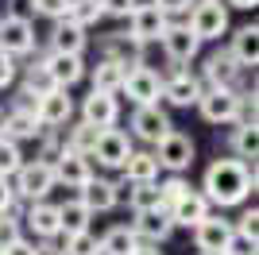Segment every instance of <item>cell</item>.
<instances>
[{"label":"cell","mask_w":259,"mask_h":255,"mask_svg":"<svg viewBox=\"0 0 259 255\" xmlns=\"http://www.w3.org/2000/svg\"><path fill=\"white\" fill-rule=\"evenodd\" d=\"M201 197L209 205H240L255 190V166L240 159H217L213 166L205 170V186H201Z\"/></svg>","instance_id":"cell-1"},{"label":"cell","mask_w":259,"mask_h":255,"mask_svg":"<svg viewBox=\"0 0 259 255\" xmlns=\"http://www.w3.org/2000/svg\"><path fill=\"white\" fill-rule=\"evenodd\" d=\"M194 39H221L228 31V12L221 0H194V12H190V23H186Z\"/></svg>","instance_id":"cell-2"},{"label":"cell","mask_w":259,"mask_h":255,"mask_svg":"<svg viewBox=\"0 0 259 255\" xmlns=\"http://www.w3.org/2000/svg\"><path fill=\"white\" fill-rule=\"evenodd\" d=\"M51 190H54V170H51V162L35 159V162H23V166L16 170V190H12V193L27 197L31 205L43 201Z\"/></svg>","instance_id":"cell-3"},{"label":"cell","mask_w":259,"mask_h":255,"mask_svg":"<svg viewBox=\"0 0 259 255\" xmlns=\"http://www.w3.org/2000/svg\"><path fill=\"white\" fill-rule=\"evenodd\" d=\"M89 159H97L101 166H108V170H124V162L132 159L128 136H124L120 128H105V132H97V143H93V151H89Z\"/></svg>","instance_id":"cell-4"},{"label":"cell","mask_w":259,"mask_h":255,"mask_svg":"<svg viewBox=\"0 0 259 255\" xmlns=\"http://www.w3.org/2000/svg\"><path fill=\"white\" fill-rule=\"evenodd\" d=\"M155 162L166 166V170H174V174H182V170L194 162V139L182 136V132H170L166 139L155 143Z\"/></svg>","instance_id":"cell-5"},{"label":"cell","mask_w":259,"mask_h":255,"mask_svg":"<svg viewBox=\"0 0 259 255\" xmlns=\"http://www.w3.org/2000/svg\"><path fill=\"white\" fill-rule=\"evenodd\" d=\"M54 170V182H66L70 190H85L89 182H93V166H89L85 155H74V151H58V159L51 162Z\"/></svg>","instance_id":"cell-6"},{"label":"cell","mask_w":259,"mask_h":255,"mask_svg":"<svg viewBox=\"0 0 259 255\" xmlns=\"http://www.w3.org/2000/svg\"><path fill=\"white\" fill-rule=\"evenodd\" d=\"M197 108L209 124H228V120L240 116V97L236 89H209V93L197 97Z\"/></svg>","instance_id":"cell-7"},{"label":"cell","mask_w":259,"mask_h":255,"mask_svg":"<svg viewBox=\"0 0 259 255\" xmlns=\"http://www.w3.org/2000/svg\"><path fill=\"white\" fill-rule=\"evenodd\" d=\"M124 93L136 101V108H143V105H155L162 97V81H159V74H151L147 66H136V70H128L124 74V85H120Z\"/></svg>","instance_id":"cell-8"},{"label":"cell","mask_w":259,"mask_h":255,"mask_svg":"<svg viewBox=\"0 0 259 255\" xmlns=\"http://www.w3.org/2000/svg\"><path fill=\"white\" fill-rule=\"evenodd\" d=\"M70 112H74V101H70V93L66 89H51V93H43L39 101H35V124L39 128H58L70 120Z\"/></svg>","instance_id":"cell-9"},{"label":"cell","mask_w":259,"mask_h":255,"mask_svg":"<svg viewBox=\"0 0 259 255\" xmlns=\"http://www.w3.org/2000/svg\"><path fill=\"white\" fill-rule=\"evenodd\" d=\"M132 132L140 139H147V143H159V139H166L174 132V124L159 105H143V108H136V116H132Z\"/></svg>","instance_id":"cell-10"},{"label":"cell","mask_w":259,"mask_h":255,"mask_svg":"<svg viewBox=\"0 0 259 255\" xmlns=\"http://www.w3.org/2000/svg\"><path fill=\"white\" fill-rule=\"evenodd\" d=\"M228 240H232V224L221 221V217H205L194 228V244H197L201 255H225Z\"/></svg>","instance_id":"cell-11"},{"label":"cell","mask_w":259,"mask_h":255,"mask_svg":"<svg viewBox=\"0 0 259 255\" xmlns=\"http://www.w3.org/2000/svg\"><path fill=\"white\" fill-rule=\"evenodd\" d=\"M35 47V31L31 20H16V16H4L0 20V54H27Z\"/></svg>","instance_id":"cell-12"},{"label":"cell","mask_w":259,"mask_h":255,"mask_svg":"<svg viewBox=\"0 0 259 255\" xmlns=\"http://www.w3.org/2000/svg\"><path fill=\"white\" fill-rule=\"evenodd\" d=\"M116 120H120L116 97H105V93H89V97H85V105H81V124L105 132V128H112Z\"/></svg>","instance_id":"cell-13"},{"label":"cell","mask_w":259,"mask_h":255,"mask_svg":"<svg viewBox=\"0 0 259 255\" xmlns=\"http://www.w3.org/2000/svg\"><path fill=\"white\" fill-rule=\"evenodd\" d=\"M128 20H132V42L162 39V31H166V16H162L155 4H140V8L132 12Z\"/></svg>","instance_id":"cell-14"},{"label":"cell","mask_w":259,"mask_h":255,"mask_svg":"<svg viewBox=\"0 0 259 255\" xmlns=\"http://www.w3.org/2000/svg\"><path fill=\"white\" fill-rule=\"evenodd\" d=\"M43 74H47V81H51L54 89H70L74 81H81L85 66H81V58H74V54H51L43 62Z\"/></svg>","instance_id":"cell-15"},{"label":"cell","mask_w":259,"mask_h":255,"mask_svg":"<svg viewBox=\"0 0 259 255\" xmlns=\"http://www.w3.org/2000/svg\"><path fill=\"white\" fill-rule=\"evenodd\" d=\"M132 232L143 236L147 244L159 247L162 240L174 232V221H170V212H166V209H147V212H136V224H132Z\"/></svg>","instance_id":"cell-16"},{"label":"cell","mask_w":259,"mask_h":255,"mask_svg":"<svg viewBox=\"0 0 259 255\" xmlns=\"http://www.w3.org/2000/svg\"><path fill=\"white\" fill-rule=\"evenodd\" d=\"M159 42H162V51L170 54L174 62H190V58L197 54V47H201L186 23H166V31H162V39H159Z\"/></svg>","instance_id":"cell-17"},{"label":"cell","mask_w":259,"mask_h":255,"mask_svg":"<svg viewBox=\"0 0 259 255\" xmlns=\"http://www.w3.org/2000/svg\"><path fill=\"white\" fill-rule=\"evenodd\" d=\"M51 47H54V54H74V58H81V51H85V31L70 20H58L54 31H51Z\"/></svg>","instance_id":"cell-18"},{"label":"cell","mask_w":259,"mask_h":255,"mask_svg":"<svg viewBox=\"0 0 259 255\" xmlns=\"http://www.w3.org/2000/svg\"><path fill=\"white\" fill-rule=\"evenodd\" d=\"M162 97L170 101V105H178V108H190V105H197V97H201V85H197V77L194 74H174L170 81L162 85Z\"/></svg>","instance_id":"cell-19"},{"label":"cell","mask_w":259,"mask_h":255,"mask_svg":"<svg viewBox=\"0 0 259 255\" xmlns=\"http://www.w3.org/2000/svg\"><path fill=\"white\" fill-rule=\"evenodd\" d=\"M77 201L85 205L89 212H108V209H116V201H120V193H116V186L112 182H105V178H93L81 190V197Z\"/></svg>","instance_id":"cell-20"},{"label":"cell","mask_w":259,"mask_h":255,"mask_svg":"<svg viewBox=\"0 0 259 255\" xmlns=\"http://www.w3.org/2000/svg\"><path fill=\"white\" fill-rule=\"evenodd\" d=\"M166 212H170V221H174V224L197 228V224H201V221L209 217V201L201 197V193H194V190H190V193L182 197V201H178V205H170Z\"/></svg>","instance_id":"cell-21"},{"label":"cell","mask_w":259,"mask_h":255,"mask_svg":"<svg viewBox=\"0 0 259 255\" xmlns=\"http://www.w3.org/2000/svg\"><path fill=\"white\" fill-rule=\"evenodd\" d=\"M124 74H128V62H120V58H105V62L93 70V93L116 97L120 85H124Z\"/></svg>","instance_id":"cell-22"},{"label":"cell","mask_w":259,"mask_h":255,"mask_svg":"<svg viewBox=\"0 0 259 255\" xmlns=\"http://www.w3.org/2000/svg\"><path fill=\"white\" fill-rule=\"evenodd\" d=\"M232 58H236V66H255L259 62V27L255 23H248V27H240L236 35H232Z\"/></svg>","instance_id":"cell-23"},{"label":"cell","mask_w":259,"mask_h":255,"mask_svg":"<svg viewBox=\"0 0 259 255\" xmlns=\"http://www.w3.org/2000/svg\"><path fill=\"white\" fill-rule=\"evenodd\" d=\"M236 74H240V66H236V58L228 51L213 54L205 62V77L213 81V89H232V85H236Z\"/></svg>","instance_id":"cell-24"},{"label":"cell","mask_w":259,"mask_h":255,"mask_svg":"<svg viewBox=\"0 0 259 255\" xmlns=\"http://www.w3.org/2000/svg\"><path fill=\"white\" fill-rule=\"evenodd\" d=\"M27 224H31L35 236H43V240H54V236L62 232L58 228V205H47V201H35L27 209Z\"/></svg>","instance_id":"cell-25"},{"label":"cell","mask_w":259,"mask_h":255,"mask_svg":"<svg viewBox=\"0 0 259 255\" xmlns=\"http://www.w3.org/2000/svg\"><path fill=\"white\" fill-rule=\"evenodd\" d=\"M159 178V162H155L151 151H132V159L124 162V182L132 186H143V182H155Z\"/></svg>","instance_id":"cell-26"},{"label":"cell","mask_w":259,"mask_h":255,"mask_svg":"<svg viewBox=\"0 0 259 255\" xmlns=\"http://www.w3.org/2000/svg\"><path fill=\"white\" fill-rule=\"evenodd\" d=\"M136 247H140V236L128 224H116V228H108L101 236V255H132Z\"/></svg>","instance_id":"cell-27"},{"label":"cell","mask_w":259,"mask_h":255,"mask_svg":"<svg viewBox=\"0 0 259 255\" xmlns=\"http://www.w3.org/2000/svg\"><path fill=\"white\" fill-rule=\"evenodd\" d=\"M89 217H93V212H89L81 201H66V205H58V228H62L66 236L89 232Z\"/></svg>","instance_id":"cell-28"},{"label":"cell","mask_w":259,"mask_h":255,"mask_svg":"<svg viewBox=\"0 0 259 255\" xmlns=\"http://www.w3.org/2000/svg\"><path fill=\"white\" fill-rule=\"evenodd\" d=\"M35 132H39V124H35V112H27V108H16V112H8L4 116V139H31Z\"/></svg>","instance_id":"cell-29"},{"label":"cell","mask_w":259,"mask_h":255,"mask_svg":"<svg viewBox=\"0 0 259 255\" xmlns=\"http://www.w3.org/2000/svg\"><path fill=\"white\" fill-rule=\"evenodd\" d=\"M105 12H101V0H70V12H66V20L77 23L81 31H85L89 23H97Z\"/></svg>","instance_id":"cell-30"},{"label":"cell","mask_w":259,"mask_h":255,"mask_svg":"<svg viewBox=\"0 0 259 255\" xmlns=\"http://www.w3.org/2000/svg\"><path fill=\"white\" fill-rule=\"evenodd\" d=\"M128 205L136 212H147V209H162L159 205V186L155 182H143V186H132L128 190Z\"/></svg>","instance_id":"cell-31"},{"label":"cell","mask_w":259,"mask_h":255,"mask_svg":"<svg viewBox=\"0 0 259 255\" xmlns=\"http://www.w3.org/2000/svg\"><path fill=\"white\" fill-rule=\"evenodd\" d=\"M232 147H236L240 159H255V151H259V128L255 124H240L236 132H232Z\"/></svg>","instance_id":"cell-32"},{"label":"cell","mask_w":259,"mask_h":255,"mask_svg":"<svg viewBox=\"0 0 259 255\" xmlns=\"http://www.w3.org/2000/svg\"><path fill=\"white\" fill-rule=\"evenodd\" d=\"M93 143H97V128H89V124H77L74 132H70V143H66V151H74V155H85V159H89Z\"/></svg>","instance_id":"cell-33"},{"label":"cell","mask_w":259,"mask_h":255,"mask_svg":"<svg viewBox=\"0 0 259 255\" xmlns=\"http://www.w3.org/2000/svg\"><path fill=\"white\" fill-rule=\"evenodd\" d=\"M20 166H23L20 147H16L12 139H4V136H0V178H12V174H16Z\"/></svg>","instance_id":"cell-34"},{"label":"cell","mask_w":259,"mask_h":255,"mask_svg":"<svg viewBox=\"0 0 259 255\" xmlns=\"http://www.w3.org/2000/svg\"><path fill=\"white\" fill-rule=\"evenodd\" d=\"M62 255H101V240L93 232H77L66 236V251Z\"/></svg>","instance_id":"cell-35"},{"label":"cell","mask_w":259,"mask_h":255,"mask_svg":"<svg viewBox=\"0 0 259 255\" xmlns=\"http://www.w3.org/2000/svg\"><path fill=\"white\" fill-rule=\"evenodd\" d=\"M186 193H190V186H186L182 178H170V182H162V186H159V205H162V209H170V205L182 201Z\"/></svg>","instance_id":"cell-36"},{"label":"cell","mask_w":259,"mask_h":255,"mask_svg":"<svg viewBox=\"0 0 259 255\" xmlns=\"http://www.w3.org/2000/svg\"><path fill=\"white\" fill-rule=\"evenodd\" d=\"M20 240H23L20 221H16V217H8V212H0V251H4V247H12V244H20Z\"/></svg>","instance_id":"cell-37"},{"label":"cell","mask_w":259,"mask_h":255,"mask_svg":"<svg viewBox=\"0 0 259 255\" xmlns=\"http://www.w3.org/2000/svg\"><path fill=\"white\" fill-rule=\"evenodd\" d=\"M225 255H255V240H251V236H244V232H236V228H232V240H228Z\"/></svg>","instance_id":"cell-38"},{"label":"cell","mask_w":259,"mask_h":255,"mask_svg":"<svg viewBox=\"0 0 259 255\" xmlns=\"http://www.w3.org/2000/svg\"><path fill=\"white\" fill-rule=\"evenodd\" d=\"M35 12H39V16H51V20H66L70 0H35Z\"/></svg>","instance_id":"cell-39"},{"label":"cell","mask_w":259,"mask_h":255,"mask_svg":"<svg viewBox=\"0 0 259 255\" xmlns=\"http://www.w3.org/2000/svg\"><path fill=\"white\" fill-rule=\"evenodd\" d=\"M136 8H140V0H101L105 16H132Z\"/></svg>","instance_id":"cell-40"},{"label":"cell","mask_w":259,"mask_h":255,"mask_svg":"<svg viewBox=\"0 0 259 255\" xmlns=\"http://www.w3.org/2000/svg\"><path fill=\"white\" fill-rule=\"evenodd\" d=\"M255 228H259V212L248 209L244 217H240V228H236V232H244V236H251V240H255Z\"/></svg>","instance_id":"cell-41"},{"label":"cell","mask_w":259,"mask_h":255,"mask_svg":"<svg viewBox=\"0 0 259 255\" xmlns=\"http://www.w3.org/2000/svg\"><path fill=\"white\" fill-rule=\"evenodd\" d=\"M194 4V0H155V8L162 12V16H170V12H186Z\"/></svg>","instance_id":"cell-42"},{"label":"cell","mask_w":259,"mask_h":255,"mask_svg":"<svg viewBox=\"0 0 259 255\" xmlns=\"http://www.w3.org/2000/svg\"><path fill=\"white\" fill-rule=\"evenodd\" d=\"M12 77H16V62H12L8 54H0V89L12 85Z\"/></svg>","instance_id":"cell-43"},{"label":"cell","mask_w":259,"mask_h":255,"mask_svg":"<svg viewBox=\"0 0 259 255\" xmlns=\"http://www.w3.org/2000/svg\"><path fill=\"white\" fill-rule=\"evenodd\" d=\"M31 12H35V0H12V16L16 20H27Z\"/></svg>","instance_id":"cell-44"},{"label":"cell","mask_w":259,"mask_h":255,"mask_svg":"<svg viewBox=\"0 0 259 255\" xmlns=\"http://www.w3.org/2000/svg\"><path fill=\"white\" fill-rule=\"evenodd\" d=\"M12 201H16V193H12L8 178H0V212H8V209H12Z\"/></svg>","instance_id":"cell-45"},{"label":"cell","mask_w":259,"mask_h":255,"mask_svg":"<svg viewBox=\"0 0 259 255\" xmlns=\"http://www.w3.org/2000/svg\"><path fill=\"white\" fill-rule=\"evenodd\" d=\"M0 255H39V247L35 244H27V240H20V244H12V247H4Z\"/></svg>","instance_id":"cell-46"},{"label":"cell","mask_w":259,"mask_h":255,"mask_svg":"<svg viewBox=\"0 0 259 255\" xmlns=\"http://www.w3.org/2000/svg\"><path fill=\"white\" fill-rule=\"evenodd\" d=\"M132 255H162V251H159V247H155V244H140V247H136V251H132Z\"/></svg>","instance_id":"cell-47"},{"label":"cell","mask_w":259,"mask_h":255,"mask_svg":"<svg viewBox=\"0 0 259 255\" xmlns=\"http://www.w3.org/2000/svg\"><path fill=\"white\" fill-rule=\"evenodd\" d=\"M228 4H232V8H255L259 0H228Z\"/></svg>","instance_id":"cell-48"},{"label":"cell","mask_w":259,"mask_h":255,"mask_svg":"<svg viewBox=\"0 0 259 255\" xmlns=\"http://www.w3.org/2000/svg\"><path fill=\"white\" fill-rule=\"evenodd\" d=\"M4 116H8V112H4V108H0V136H4Z\"/></svg>","instance_id":"cell-49"}]
</instances>
